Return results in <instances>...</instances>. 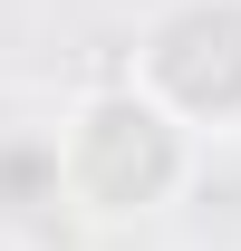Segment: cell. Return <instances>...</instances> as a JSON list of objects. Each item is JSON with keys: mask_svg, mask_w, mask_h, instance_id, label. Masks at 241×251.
Instances as JSON below:
<instances>
[{"mask_svg": "<svg viewBox=\"0 0 241 251\" xmlns=\"http://www.w3.org/2000/svg\"><path fill=\"white\" fill-rule=\"evenodd\" d=\"M193 164H203V135L183 116H164L135 77H106V87L68 97L58 135H48V184L87 222H145L164 203H183Z\"/></svg>", "mask_w": 241, "mask_h": 251, "instance_id": "6da1fadb", "label": "cell"}, {"mask_svg": "<svg viewBox=\"0 0 241 251\" xmlns=\"http://www.w3.org/2000/svg\"><path fill=\"white\" fill-rule=\"evenodd\" d=\"M125 77L193 135H241V0H164Z\"/></svg>", "mask_w": 241, "mask_h": 251, "instance_id": "7a4b0ae2", "label": "cell"}]
</instances>
